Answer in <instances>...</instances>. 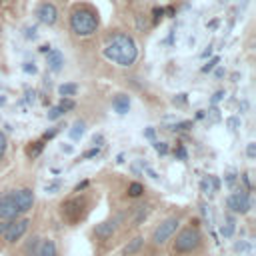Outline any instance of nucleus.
Wrapping results in <instances>:
<instances>
[{
	"label": "nucleus",
	"instance_id": "nucleus-1",
	"mask_svg": "<svg viewBox=\"0 0 256 256\" xmlns=\"http://www.w3.org/2000/svg\"><path fill=\"white\" fill-rule=\"evenodd\" d=\"M102 54L108 62L120 68H130L138 60V44L128 32H112L102 44Z\"/></svg>",
	"mask_w": 256,
	"mask_h": 256
},
{
	"label": "nucleus",
	"instance_id": "nucleus-2",
	"mask_svg": "<svg viewBox=\"0 0 256 256\" xmlns=\"http://www.w3.org/2000/svg\"><path fill=\"white\" fill-rule=\"evenodd\" d=\"M68 26L72 34L78 38L94 36L100 28V14L92 4H86V2L74 4L68 14Z\"/></svg>",
	"mask_w": 256,
	"mask_h": 256
},
{
	"label": "nucleus",
	"instance_id": "nucleus-3",
	"mask_svg": "<svg viewBox=\"0 0 256 256\" xmlns=\"http://www.w3.org/2000/svg\"><path fill=\"white\" fill-rule=\"evenodd\" d=\"M170 240H172V254L174 256L194 254L202 246V232L198 228V222L190 220V224L180 228V230H176V234Z\"/></svg>",
	"mask_w": 256,
	"mask_h": 256
},
{
	"label": "nucleus",
	"instance_id": "nucleus-4",
	"mask_svg": "<svg viewBox=\"0 0 256 256\" xmlns=\"http://www.w3.org/2000/svg\"><path fill=\"white\" fill-rule=\"evenodd\" d=\"M178 228H180V218L178 216H168V218L160 220L154 226V230L150 234V242L154 246H164L166 242H170V238L176 234Z\"/></svg>",
	"mask_w": 256,
	"mask_h": 256
},
{
	"label": "nucleus",
	"instance_id": "nucleus-5",
	"mask_svg": "<svg viewBox=\"0 0 256 256\" xmlns=\"http://www.w3.org/2000/svg\"><path fill=\"white\" fill-rule=\"evenodd\" d=\"M86 206L88 204H86L84 196H74V198H68L60 204V214L70 226H74L86 216V210H88Z\"/></svg>",
	"mask_w": 256,
	"mask_h": 256
},
{
	"label": "nucleus",
	"instance_id": "nucleus-6",
	"mask_svg": "<svg viewBox=\"0 0 256 256\" xmlns=\"http://www.w3.org/2000/svg\"><path fill=\"white\" fill-rule=\"evenodd\" d=\"M226 208H228V212L230 214H240V216H244V214H248L250 210H252V200H250V192L248 190H244V188H238V190H234L228 198H226Z\"/></svg>",
	"mask_w": 256,
	"mask_h": 256
},
{
	"label": "nucleus",
	"instance_id": "nucleus-7",
	"mask_svg": "<svg viewBox=\"0 0 256 256\" xmlns=\"http://www.w3.org/2000/svg\"><path fill=\"white\" fill-rule=\"evenodd\" d=\"M30 228V218L28 216H18L6 222V230L2 234V238L6 240V244H16L24 238V234Z\"/></svg>",
	"mask_w": 256,
	"mask_h": 256
},
{
	"label": "nucleus",
	"instance_id": "nucleus-8",
	"mask_svg": "<svg viewBox=\"0 0 256 256\" xmlns=\"http://www.w3.org/2000/svg\"><path fill=\"white\" fill-rule=\"evenodd\" d=\"M120 222H122V216L106 218V220L98 222V224L92 228V236H94L98 242H108V240H112V238H114V234L118 232Z\"/></svg>",
	"mask_w": 256,
	"mask_h": 256
},
{
	"label": "nucleus",
	"instance_id": "nucleus-9",
	"mask_svg": "<svg viewBox=\"0 0 256 256\" xmlns=\"http://www.w3.org/2000/svg\"><path fill=\"white\" fill-rule=\"evenodd\" d=\"M34 16H36V20L42 22L44 26H54V24L58 22V16H60V14H58V8H56L54 2L44 0V2H40V4L36 6Z\"/></svg>",
	"mask_w": 256,
	"mask_h": 256
},
{
	"label": "nucleus",
	"instance_id": "nucleus-10",
	"mask_svg": "<svg viewBox=\"0 0 256 256\" xmlns=\"http://www.w3.org/2000/svg\"><path fill=\"white\" fill-rule=\"evenodd\" d=\"M14 202H16L18 216L28 214V212L32 210L34 202H36L34 190H32V188H18V190H14Z\"/></svg>",
	"mask_w": 256,
	"mask_h": 256
},
{
	"label": "nucleus",
	"instance_id": "nucleus-11",
	"mask_svg": "<svg viewBox=\"0 0 256 256\" xmlns=\"http://www.w3.org/2000/svg\"><path fill=\"white\" fill-rule=\"evenodd\" d=\"M12 218H18L14 190H4L0 194V220H12Z\"/></svg>",
	"mask_w": 256,
	"mask_h": 256
},
{
	"label": "nucleus",
	"instance_id": "nucleus-12",
	"mask_svg": "<svg viewBox=\"0 0 256 256\" xmlns=\"http://www.w3.org/2000/svg\"><path fill=\"white\" fill-rule=\"evenodd\" d=\"M46 66H48V70L50 72H60L62 68H64V54L58 50V48H50L48 52H46Z\"/></svg>",
	"mask_w": 256,
	"mask_h": 256
},
{
	"label": "nucleus",
	"instance_id": "nucleus-13",
	"mask_svg": "<svg viewBox=\"0 0 256 256\" xmlns=\"http://www.w3.org/2000/svg\"><path fill=\"white\" fill-rule=\"evenodd\" d=\"M34 256H58V246L52 238H40Z\"/></svg>",
	"mask_w": 256,
	"mask_h": 256
},
{
	"label": "nucleus",
	"instance_id": "nucleus-14",
	"mask_svg": "<svg viewBox=\"0 0 256 256\" xmlns=\"http://www.w3.org/2000/svg\"><path fill=\"white\" fill-rule=\"evenodd\" d=\"M130 104H132V100H130V96L126 94V92H118L114 98H112V110L116 112V114H128V110H130Z\"/></svg>",
	"mask_w": 256,
	"mask_h": 256
},
{
	"label": "nucleus",
	"instance_id": "nucleus-15",
	"mask_svg": "<svg viewBox=\"0 0 256 256\" xmlns=\"http://www.w3.org/2000/svg\"><path fill=\"white\" fill-rule=\"evenodd\" d=\"M142 248H144V236H142V234H136V236H134L132 240H128V244L124 246L122 256H136V254L142 252Z\"/></svg>",
	"mask_w": 256,
	"mask_h": 256
},
{
	"label": "nucleus",
	"instance_id": "nucleus-16",
	"mask_svg": "<svg viewBox=\"0 0 256 256\" xmlns=\"http://www.w3.org/2000/svg\"><path fill=\"white\" fill-rule=\"evenodd\" d=\"M200 190H202L204 196H212L214 192L220 190V180L216 176H206V178L200 180Z\"/></svg>",
	"mask_w": 256,
	"mask_h": 256
},
{
	"label": "nucleus",
	"instance_id": "nucleus-17",
	"mask_svg": "<svg viewBox=\"0 0 256 256\" xmlns=\"http://www.w3.org/2000/svg\"><path fill=\"white\" fill-rule=\"evenodd\" d=\"M44 146H46V140H42V138H40V140H34V142H28V144H26V148H24L26 158H30V160L38 158V156L42 154Z\"/></svg>",
	"mask_w": 256,
	"mask_h": 256
},
{
	"label": "nucleus",
	"instance_id": "nucleus-18",
	"mask_svg": "<svg viewBox=\"0 0 256 256\" xmlns=\"http://www.w3.org/2000/svg\"><path fill=\"white\" fill-rule=\"evenodd\" d=\"M84 134H86V122H84V120H74L72 126H70V130H68V136H70L74 142H78Z\"/></svg>",
	"mask_w": 256,
	"mask_h": 256
},
{
	"label": "nucleus",
	"instance_id": "nucleus-19",
	"mask_svg": "<svg viewBox=\"0 0 256 256\" xmlns=\"http://www.w3.org/2000/svg\"><path fill=\"white\" fill-rule=\"evenodd\" d=\"M234 230H236V218H234V214L228 212L226 218H224V224L220 226V234H222L224 238H232Z\"/></svg>",
	"mask_w": 256,
	"mask_h": 256
},
{
	"label": "nucleus",
	"instance_id": "nucleus-20",
	"mask_svg": "<svg viewBox=\"0 0 256 256\" xmlns=\"http://www.w3.org/2000/svg\"><path fill=\"white\" fill-rule=\"evenodd\" d=\"M144 192H146V188H144V184L138 182V180H132V182L128 184V188H126V196H128V198H142Z\"/></svg>",
	"mask_w": 256,
	"mask_h": 256
},
{
	"label": "nucleus",
	"instance_id": "nucleus-21",
	"mask_svg": "<svg viewBox=\"0 0 256 256\" xmlns=\"http://www.w3.org/2000/svg\"><path fill=\"white\" fill-rule=\"evenodd\" d=\"M150 206L148 204H144V206H136V210H134V218H132V226L136 228V226H140L146 218H148V214H150Z\"/></svg>",
	"mask_w": 256,
	"mask_h": 256
},
{
	"label": "nucleus",
	"instance_id": "nucleus-22",
	"mask_svg": "<svg viewBox=\"0 0 256 256\" xmlns=\"http://www.w3.org/2000/svg\"><path fill=\"white\" fill-rule=\"evenodd\" d=\"M58 94L64 98H74L78 94V84L76 82H64L58 86Z\"/></svg>",
	"mask_w": 256,
	"mask_h": 256
},
{
	"label": "nucleus",
	"instance_id": "nucleus-23",
	"mask_svg": "<svg viewBox=\"0 0 256 256\" xmlns=\"http://www.w3.org/2000/svg\"><path fill=\"white\" fill-rule=\"evenodd\" d=\"M64 114H66V110H64L60 104H56V106H52V108L46 112V118H48L50 122H56V120H60Z\"/></svg>",
	"mask_w": 256,
	"mask_h": 256
},
{
	"label": "nucleus",
	"instance_id": "nucleus-24",
	"mask_svg": "<svg viewBox=\"0 0 256 256\" xmlns=\"http://www.w3.org/2000/svg\"><path fill=\"white\" fill-rule=\"evenodd\" d=\"M62 190V180H50L46 186H44V192L46 194H56Z\"/></svg>",
	"mask_w": 256,
	"mask_h": 256
},
{
	"label": "nucleus",
	"instance_id": "nucleus-25",
	"mask_svg": "<svg viewBox=\"0 0 256 256\" xmlns=\"http://www.w3.org/2000/svg\"><path fill=\"white\" fill-rule=\"evenodd\" d=\"M190 128H192V120H182V122H176V124L170 126L172 132H186Z\"/></svg>",
	"mask_w": 256,
	"mask_h": 256
},
{
	"label": "nucleus",
	"instance_id": "nucleus-26",
	"mask_svg": "<svg viewBox=\"0 0 256 256\" xmlns=\"http://www.w3.org/2000/svg\"><path fill=\"white\" fill-rule=\"evenodd\" d=\"M174 156H176L178 160H188V150L184 148V144L178 142V144L174 146Z\"/></svg>",
	"mask_w": 256,
	"mask_h": 256
},
{
	"label": "nucleus",
	"instance_id": "nucleus-27",
	"mask_svg": "<svg viewBox=\"0 0 256 256\" xmlns=\"http://www.w3.org/2000/svg\"><path fill=\"white\" fill-rule=\"evenodd\" d=\"M6 150H8V136H6V132L0 130V160H4Z\"/></svg>",
	"mask_w": 256,
	"mask_h": 256
},
{
	"label": "nucleus",
	"instance_id": "nucleus-28",
	"mask_svg": "<svg viewBox=\"0 0 256 256\" xmlns=\"http://www.w3.org/2000/svg\"><path fill=\"white\" fill-rule=\"evenodd\" d=\"M154 150H156L160 156H166V154L170 152V146H168V142H158V140H154Z\"/></svg>",
	"mask_w": 256,
	"mask_h": 256
},
{
	"label": "nucleus",
	"instance_id": "nucleus-29",
	"mask_svg": "<svg viewBox=\"0 0 256 256\" xmlns=\"http://www.w3.org/2000/svg\"><path fill=\"white\" fill-rule=\"evenodd\" d=\"M218 62H220V58H218V56H214V58H210V60H208V62H206V64L202 66V72H204V74H208V72H212V70H214V68L218 66Z\"/></svg>",
	"mask_w": 256,
	"mask_h": 256
},
{
	"label": "nucleus",
	"instance_id": "nucleus-30",
	"mask_svg": "<svg viewBox=\"0 0 256 256\" xmlns=\"http://www.w3.org/2000/svg\"><path fill=\"white\" fill-rule=\"evenodd\" d=\"M66 112L68 110H74V106H76V102H74V98H64V96H60V102H58Z\"/></svg>",
	"mask_w": 256,
	"mask_h": 256
},
{
	"label": "nucleus",
	"instance_id": "nucleus-31",
	"mask_svg": "<svg viewBox=\"0 0 256 256\" xmlns=\"http://www.w3.org/2000/svg\"><path fill=\"white\" fill-rule=\"evenodd\" d=\"M162 16H164V8H158V6H156V8L152 10V26H156V24L162 20Z\"/></svg>",
	"mask_w": 256,
	"mask_h": 256
},
{
	"label": "nucleus",
	"instance_id": "nucleus-32",
	"mask_svg": "<svg viewBox=\"0 0 256 256\" xmlns=\"http://www.w3.org/2000/svg\"><path fill=\"white\" fill-rule=\"evenodd\" d=\"M100 154V146H92L90 150H86L84 154H82V158L84 160H90V158H94V156H98Z\"/></svg>",
	"mask_w": 256,
	"mask_h": 256
},
{
	"label": "nucleus",
	"instance_id": "nucleus-33",
	"mask_svg": "<svg viewBox=\"0 0 256 256\" xmlns=\"http://www.w3.org/2000/svg\"><path fill=\"white\" fill-rule=\"evenodd\" d=\"M224 182H226L230 188H234V184L238 182V174H236V172H228V174L224 176Z\"/></svg>",
	"mask_w": 256,
	"mask_h": 256
},
{
	"label": "nucleus",
	"instance_id": "nucleus-34",
	"mask_svg": "<svg viewBox=\"0 0 256 256\" xmlns=\"http://www.w3.org/2000/svg\"><path fill=\"white\" fill-rule=\"evenodd\" d=\"M246 156H248L250 160L256 158V142H248V146H246Z\"/></svg>",
	"mask_w": 256,
	"mask_h": 256
},
{
	"label": "nucleus",
	"instance_id": "nucleus-35",
	"mask_svg": "<svg viewBox=\"0 0 256 256\" xmlns=\"http://www.w3.org/2000/svg\"><path fill=\"white\" fill-rule=\"evenodd\" d=\"M58 130H60L58 126H54V128H50V130H46V132L42 134V140H52V138H54V136L58 134Z\"/></svg>",
	"mask_w": 256,
	"mask_h": 256
},
{
	"label": "nucleus",
	"instance_id": "nucleus-36",
	"mask_svg": "<svg viewBox=\"0 0 256 256\" xmlns=\"http://www.w3.org/2000/svg\"><path fill=\"white\" fill-rule=\"evenodd\" d=\"M226 126H228L230 130H236V128L240 126V118H228V120H226Z\"/></svg>",
	"mask_w": 256,
	"mask_h": 256
},
{
	"label": "nucleus",
	"instance_id": "nucleus-37",
	"mask_svg": "<svg viewBox=\"0 0 256 256\" xmlns=\"http://www.w3.org/2000/svg\"><path fill=\"white\" fill-rule=\"evenodd\" d=\"M22 70H24L26 74H36V66H34L32 62H24V66H22Z\"/></svg>",
	"mask_w": 256,
	"mask_h": 256
},
{
	"label": "nucleus",
	"instance_id": "nucleus-38",
	"mask_svg": "<svg viewBox=\"0 0 256 256\" xmlns=\"http://www.w3.org/2000/svg\"><path fill=\"white\" fill-rule=\"evenodd\" d=\"M224 96H226V94H224V90H218V92H216V94L212 96V100H210V104H212V106H214V104H218V102H220V100H222Z\"/></svg>",
	"mask_w": 256,
	"mask_h": 256
},
{
	"label": "nucleus",
	"instance_id": "nucleus-39",
	"mask_svg": "<svg viewBox=\"0 0 256 256\" xmlns=\"http://www.w3.org/2000/svg\"><path fill=\"white\" fill-rule=\"evenodd\" d=\"M144 138H148V140H152V142H154V138H156V130H154L152 126H148V128L144 130Z\"/></svg>",
	"mask_w": 256,
	"mask_h": 256
},
{
	"label": "nucleus",
	"instance_id": "nucleus-40",
	"mask_svg": "<svg viewBox=\"0 0 256 256\" xmlns=\"http://www.w3.org/2000/svg\"><path fill=\"white\" fill-rule=\"evenodd\" d=\"M86 188H88V180H82V182H78V184L74 186V192H76V194H80V192H82V190H86Z\"/></svg>",
	"mask_w": 256,
	"mask_h": 256
},
{
	"label": "nucleus",
	"instance_id": "nucleus-41",
	"mask_svg": "<svg viewBox=\"0 0 256 256\" xmlns=\"http://www.w3.org/2000/svg\"><path fill=\"white\" fill-rule=\"evenodd\" d=\"M92 144L102 148V144H104V136H102V134H94V138H92Z\"/></svg>",
	"mask_w": 256,
	"mask_h": 256
},
{
	"label": "nucleus",
	"instance_id": "nucleus-42",
	"mask_svg": "<svg viewBox=\"0 0 256 256\" xmlns=\"http://www.w3.org/2000/svg\"><path fill=\"white\" fill-rule=\"evenodd\" d=\"M234 250H236V252H246V250H250V246H248L246 242H238V244L234 246Z\"/></svg>",
	"mask_w": 256,
	"mask_h": 256
},
{
	"label": "nucleus",
	"instance_id": "nucleus-43",
	"mask_svg": "<svg viewBox=\"0 0 256 256\" xmlns=\"http://www.w3.org/2000/svg\"><path fill=\"white\" fill-rule=\"evenodd\" d=\"M174 104H186V94H176Z\"/></svg>",
	"mask_w": 256,
	"mask_h": 256
},
{
	"label": "nucleus",
	"instance_id": "nucleus-44",
	"mask_svg": "<svg viewBox=\"0 0 256 256\" xmlns=\"http://www.w3.org/2000/svg\"><path fill=\"white\" fill-rule=\"evenodd\" d=\"M26 38H32V40L36 38V28L34 26L32 28H26Z\"/></svg>",
	"mask_w": 256,
	"mask_h": 256
},
{
	"label": "nucleus",
	"instance_id": "nucleus-45",
	"mask_svg": "<svg viewBox=\"0 0 256 256\" xmlns=\"http://www.w3.org/2000/svg\"><path fill=\"white\" fill-rule=\"evenodd\" d=\"M60 150H62V152H66V154H72V150H74V148H72V146H68V144H62V146H60Z\"/></svg>",
	"mask_w": 256,
	"mask_h": 256
},
{
	"label": "nucleus",
	"instance_id": "nucleus-46",
	"mask_svg": "<svg viewBox=\"0 0 256 256\" xmlns=\"http://www.w3.org/2000/svg\"><path fill=\"white\" fill-rule=\"evenodd\" d=\"M6 222H8V220H0V238H2V234H4V230H6Z\"/></svg>",
	"mask_w": 256,
	"mask_h": 256
},
{
	"label": "nucleus",
	"instance_id": "nucleus-47",
	"mask_svg": "<svg viewBox=\"0 0 256 256\" xmlns=\"http://www.w3.org/2000/svg\"><path fill=\"white\" fill-rule=\"evenodd\" d=\"M210 54H212V48H210V46H208V50H206V52H202V58H208V56H210Z\"/></svg>",
	"mask_w": 256,
	"mask_h": 256
},
{
	"label": "nucleus",
	"instance_id": "nucleus-48",
	"mask_svg": "<svg viewBox=\"0 0 256 256\" xmlns=\"http://www.w3.org/2000/svg\"><path fill=\"white\" fill-rule=\"evenodd\" d=\"M216 76H218V78H222V76H224V70H222V68H218V70H216Z\"/></svg>",
	"mask_w": 256,
	"mask_h": 256
},
{
	"label": "nucleus",
	"instance_id": "nucleus-49",
	"mask_svg": "<svg viewBox=\"0 0 256 256\" xmlns=\"http://www.w3.org/2000/svg\"><path fill=\"white\" fill-rule=\"evenodd\" d=\"M48 50H50V46H40V52H44V54H46Z\"/></svg>",
	"mask_w": 256,
	"mask_h": 256
},
{
	"label": "nucleus",
	"instance_id": "nucleus-50",
	"mask_svg": "<svg viewBox=\"0 0 256 256\" xmlns=\"http://www.w3.org/2000/svg\"><path fill=\"white\" fill-rule=\"evenodd\" d=\"M196 118L200 120V118H204V110H198V114H196Z\"/></svg>",
	"mask_w": 256,
	"mask_h": 256
},
{
	"label": "nucleus",
	"instance_id": "nucleus-51",
	"mask_svg": "<svg viewBox=\"0 0 256 256\" xmlns=\"http://www.w3.org/2000/svg\"><path fill=\"white\" fill-rule=\"evenodd\" d=\"M136 2H146V0H136Z\"/></svg>",
	"mask_w": 256,
	"mask_h": 256
},
{
	"label": "nucleus",
	"instance_id": "nucleus-52",
	"mask_svg": "<svg viewBox=\"0 0 256 256\" xmlns=\"http://www.w3.org/2000/svg\"><path fill=\"white\" fill-rule=\"evenodd\" d=\"M2 2H4V0H0V4H2Z\"/></svg>",
	"mask_w": 256,
	"mask_h": 256
}]
</instances>
